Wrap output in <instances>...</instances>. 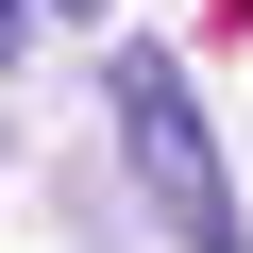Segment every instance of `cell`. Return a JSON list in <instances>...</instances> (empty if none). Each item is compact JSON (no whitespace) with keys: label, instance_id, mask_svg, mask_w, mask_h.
Wrapping results in <instances>:
<instances>
[{"label":"cell","instance_id":"1","mask_svg":"<svg viewBox=\"0 0 253 253\" xmlns=\"http://www.w3.org/2000/svg\"><path fill=\"white\" fill-rule=\"evenodd\" d=\"M118 169H135V203H152V236H186V253H236L253 219H236V169H219V118H203V84L169 68V51H118Z\"/></svg>","mask_w":253,"mask_h":253},{"label":"cell","instance_id":"2","mask_svg":"<svg viewBox=\"0 0 253 253\" xmlns=\"http://www.w3.org/2000/svg\"><path fill=\"white\" fill-rule=\"evenodd\" d=\"M17 34H34V0H0V68H17Z\"/></svg>","mask_w":253,"mask_h":253},{"label":"cell","instance_id":"3","mask_svg":"<svg viewBox=\"0 0 253 253\" xmlns=\"http://www.w3.org/2000/svg\"><path fill=\"white\" fill-rule=\"evenodd\" d=\"M34 17H101V0H34Z\"/></svg>","mask_w":253,"mask_h":253}]
</instances>
